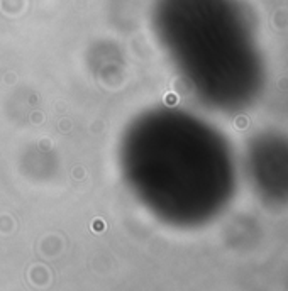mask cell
Wrapping results in <instances>:
<instances>
[{
    "instance_id": "cell-1",
    "label": "cell",
    "mask_w": 288,
    "mask_h": 291,
    "mask_svg": "<svg viewBox=\"0 0 288 291\" xmlns=\"http://www.w3.org/2000/svg\"><path fill=\"white\" fill-rule=\"evenodd\" d=\"M154 29L195 93L214 108L241 110L265 83L263 61L230 0H156Z\"/></svg>"
},
{
    "instance_id": "cell-2",
    "label": "cell",
    "mask_w": 288,
    "mask_h": 291,
    "mask_svg": "<svg viewBox=\"0 0 288 291\" xmlns=\"http://www.w3.org/2000/svg\"><path fill=\"white\" fill-rule=\"evenodd\" d=\"M247 166L265 190H288V139L278 134L259 136L249 147Z\"/></svg>"
}]
</instances>
